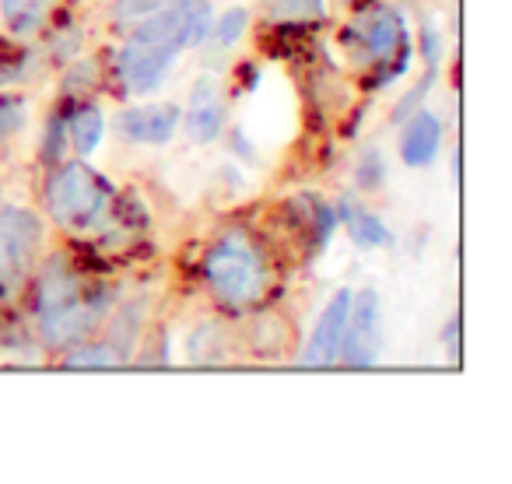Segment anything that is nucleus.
<instances>
[{
	"label": "nucleus",
	"instance_id": "aec40b11",
	"mask_svg": "<svg viewBox=\"0 0 512 484\" xmlns=\"http://www.w3.org/2000/svg\"><path fill=\"white\" fill-rule=\"evenodd\" d=\"M358 183L372 186V190L383 183V158H379V151H369V155L362 158V165H358Z\"/></svg>",
	"mask_w": 512,
	"mask_h": 484
},
{
	"label": "nucleus",
	"instance_id": "f257e3e1",
	"mask_svg": "<svg viewBox=\"0 0 512 484\" xmlns=\"http://www.w3.org/2000/svg\"><path fill=\"white\" fill-rule=\"evenodd\" d=\"M204 274L221 302L228 306H246L264 292V264L256 250L239 232H228L225 239L207 253Z\"/></svg>",
	"mask_w": 512,
	"mask_h": 484
},
{
	"label": "nucleus",
	"instance_id": "9d476101",
	"mask_svg": "<svg viewBox=\"0 0 512 484\" xmlns=\"http://www.w3.org/2000/svg\"><path fill=\"white\" fill-rule=\"evenodd\" d=\"M439 148H442V123L435 120L428 109H418L414 120H407L404 137H400V158H404L411 169H421V165L435 162Z\"/></svg>",
	"mask_w": 512,
	"mask_h": 484
},
{
	"label": "nucleus",
	"instance_id": "9b49d317",
	"mask_svg": "<svg viewBox=\"0 0 512 484\" xmlns=\"http://www.w3.org/2000/svg\"><path fill=\"white\" fill-rule=\"evenodd\" d=\"M355 36H358V43L369 50V57L383 60L404 43V18H400L393 8H379L376 15H369L362 25H358Z\"/></svg>",
	"mask_w": 512,
	"mask_h": 484
},
{
	"label": "nucleus",
	"instance_id": "2eb2a0df",
	"mask_svg": "<svg viewBox=\"0 0 512 484\" xmlns=\"http://www.w3.org/2000/svg\"><path fill=\"white\" fill-rule=\"evenodd\" d=\"M123 358L116 351H109L106 344H92V348H81L78 355L67 358V369H109V365H120Z\"/></svg>",
	"mask_w": 512,
	"mask_h": 484
},
{
	"label": "nucleus",
	"instance_id": "423d86ee",
	"mask_svg": "<svg viewBox=\"0 0 512 484\" xmlns=\"http://www.w3.org/2000/svg\"><path fill=\"white\" fill-rule=\"evenodd\" d=\"M348 313H351V292H337L334 299L327 302L323 316L316 320V330L309 337V348L302 355V365L309 369H327L341 358V341H344V327H348Z\"/></svg>",
	"mask_w": 512,
	"mask_h": 484
},
{
	"label": "nucleus",
	"instance_id": "39448f33",
	"mask_svg": "<svg viewBox=\"0 0 512 484\" xmlns=\"http://www.w3.org/2000/svg\"><path fill=\"white\" fill-rule=\"evenodd\" d=\"M379 344V295L365 288L358 299H351L348 327H344L341 355L348 365H372Z\"/></svg>",
	"mask_w": 512,
	"mask_h": 484
},
{
	"label": "nucleus",
	"instance_id": "4468645a",
	"mask_svg": "<svg viewBox=\"0 0 512 484\" xmlns=\"http://www.w3.org/2000/svg\"><path fill=\"white\" fill-rule=\"evenodd\" d=\"M0 4H4V18L22 32L32 29L46 8V0H0Z\"/></svg>",
	"mask_w": 512,
	"mask_h": 484
},
{
	"label": "nucleus",
	"instance_id": "20e7f679",
	"mask_svg": "<svg viewBox=\"0 0 512 484\" xmlns=\"http://www.w3.org/2000/svg\"><path fill=\"white\" fill-rule=\"evenodd\" d=\"M43 225L32 211L15 204H0V281H15L36 260Z\"/></svg>",
	"mask_w": 512,
	"mask_h": 484
},
{
	"label": "nucleus",
	"instance_id": "dca6fc26",
	"mask_svg": "<svg viewBox=\"0 0 512 484\" xmlns=\"http://www.w3.org/2000/svg\"><path fill=\"white\" fill-rule=\"evenodd\" d=\"M169 0H116L113 4V22H144L148 15H155L158 8H165Z\"/></svg>",
	"mask_w": 512,
	"mask_h": 484
},
{
	"label": "nucleus",
	"instance_id": "7ed1b4c3",
	"mask_svg": "<svg viewBox=\"0 0 512 484\" xmlns=\"http://www.w3.org/2000/svg\"><path fill=\"white\" fill-rule=\"evenodd\" d=\"M50 211L60 225L71 228H88L106 207V186L95 176L88 165H64L57 176L50 179Z\"/></svg>",
	"mask_w": 512,
	"mask_h": 484
},
{
	"label": "nucleus",
	"instance_id": "6e6552de",
	"mask_svg": "<svg viewBox=\"0 0 512 484\" xmlns=\"http://www.w3.org/2000/svg\"><path fill=\"white\" fill-rule=\"evenodd\" d=\"M172 57H176V50L130 39L127 50L120 53V74L134 92H151V88H158V81L165 78Z\"/></svg>",
	"mask_w": 512,
	"mask_h": 484
},
{
	"label": "nucleus",
	"instance_id": "1a4fd4ad",
	"mask_svg": "<svg viewBox=\"0 0 512 484\" xmlns=\"http://www.w3.org/2000/svg\"><path fill=\"white\" fill-rule=\"evenodd\" d=\"M221 120H225V99L214 78H200L193 85L190 109H186V134L197 144H211L221 134Z\"/></svg>",
	"mask_w": 512,
	"mask_h": 484
},
{
	"label": "nucleus",
	"instance_id": "6ab92c4d",
	"mask_svg": "<svg viewBox=\"0 0 512 484\" xmlns=\"http://www.w3.org/2000/svg\"><path fill=\"white\" fill-rule=\"evenodd\" d=\"M22 123H25V106H22V102L0 99V137L15 134Z\"/></svg>",
	"mask_w": 512,
	"mask_h": 484
},
{
	"label": "nucleus",
	"instance_id": "ddd939ff",
	"mask_svg": "<svg viewBox=\"0 0 512 484\" xmlns=\"http://www.w3.org/2000/svg\"><path fill=\"white\" fill-rule=\"evenodd\" d=\"M102 134H106V120H102L99 109L85 106V109H78V113H74L71 141H74V148H78L81 155H92V151L102 144Z\"/></svg>",
	"mask_w": 512,
	"mask_h": 484
},
{
	"label": "nucleus",
	"instance_id": "f8f14e48",
	"mask_svg": "<svg viewBox=\"0 0 512 484\" xmlns=\"http://www.w3.org/2000/svg\"><path fill=\"white\" fill-rule=\"evenodd\" d=\"M341 218H344V225H348L351 239H355L358 246H386V242H390V232H386L383 221H379L372 211H365V207L351 204V200H344Z\"/></svg>",
	"mask_w": 512,
	"mask_h": 484
},
{
	"label": "nucleus",
	"instance_id": "a211bd4d",
	"mask_svg": "<svg viewBox=\"0 0 512 484\" xmlns=\"http://www.w3.org/2000/svg\"><path fill=\"white\" fill-rule=\"evenodd\" d=\"M246 22H249L246 11H242V8H232V11H228V15L218 22V29H214V36H218V43H221V46L239 43L242 32H246Z\"/></svg>",
	"mask_w": 512,
	"mask_h": 484
},
{
	"label": "nucleus",
	"instance_id": "0eeeda50",
	"mask_svg": "<svg viewBox=\"0 0 512 484\" xmlns=\"http://www.w3.org/2000/svg\"><path fill=\"white\" fill-rule=\"evenodd\" d=\"M179 109L176 106H165V102H151V106H137L120 113L116 127L127 141L134 144H169L172 134L179 127Z\"/></svg>",
	"mask_w": 512,
	"mask_h": 484
},
{
	"label": "nucleus",
	"instance_id": "f3484780",
	"mask_svg": "<svg viewBox=\"0 0 512 484\" xmlns=\"http://www.w3.org/2000/svg\"><path fill=\"white\" fill-rule=\"evenodd\" d=\"M271 15L274 18H320L323 4L320 0H271Z\"/></svg>",
	"mask_w": 512,
	"mask_h": 484
},
{
	"label": "nucleus",
	"instance_id": "f03ea898",
	"mask_svg": "<svg viewBox=\"0 0 512 484\" xmlns=\"http://www.w3.org/2000/svg\"><path fill=\"white\" fill-rule=\"evenodd\" d=\"M102 302H85L74 281H50L39 295V334L50 348L81 341L99 323Z\"/></svg>",
	"mask_w": 512,
	"mask_h": 484
}]
</instances>
